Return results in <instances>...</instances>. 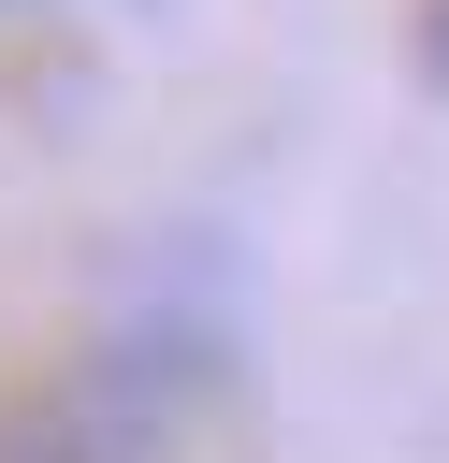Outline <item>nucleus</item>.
I'll return each mask as SVG.
<instances>
[{
	"label": "nucleus",
	"mask_w": 449,
	"mask_h": 463,
	"mask_svg": "<svg viewBox=\"0 0 449 463\" xmlns=\"http://www.w3.org/2000/svg\"><path fill=\"white\" fill-rule=\"evenodd\" d=\"M145 420H116V391H29L0 405V463H130Z\"/></svg>",
	"instance_id": "f257e3e1"
},
{
	"label": "nucleus",
	"mask_w": 449,
	"mask_h": 463,
	"mask_svg": "<svg viewBox=\"0 0 449 463\" xmlns=\"http://www.w3.org/2000/svg\"><path fill=\"white\" fill-rule=\"evenodd\" d=\"M0 14H14V0H0Z\"/></svg>",
	"instance_id": "f03ea898"
}]
</instances>
